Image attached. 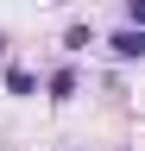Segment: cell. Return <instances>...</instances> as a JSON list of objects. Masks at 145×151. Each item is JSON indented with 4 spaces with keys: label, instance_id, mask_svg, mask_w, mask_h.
Instances as JSON below:
<instances>
[{
    "label": "cell",
    "instance_id": "1",
    "mask_svg": "<svg viewBox=\"0 0 145 151\" xmlns=\"http://www.w3.org/2000/svg\"><path fill=\"white\" fill-rule=\"evenodd\" d=\"M107 50H114L120 63H139V57H145V25H120L114 38H107Z\"/></svg>",
    "mask_w": 145,
    "mask_h": 151
},
{
    "label": "cell",
    "instance_id": "2",
    "mask_svg": "<svg viewBox=\"0 0 145 151\" xmlns=\"http://www.w3.org/2000/svg\"><path fill=\"white\" fill-rule=\"evenodd\" d=\"M32 88H38V76H32L25 63H13L6 69V94H32Z\"/></svg>",
    "mask_w": 145,
    "mask_h": 151
},
{
    "label": "cell",
    "instance_id": "3",
    "mask_svg": "<svg viewBox=\"0 0 145 151\" xmlns=\"http://www.w3.org/2000/svg\"><path fill=\"white\" fill-rule=\"evenodd\" d=\"M69 94H76V69H57L50 76V101H69Z\"/></svg>",
    "mask_w": 145,
    "mask_h": 151
},
{
    "label": "cell",
    "instance_id": "4",
    "mask_svg": "<svg viewBox=\"0 0 145 151\" xmlns=\"http://www.w3.org/2000/svg\"><path fill=\"white\" fill-rule=\"evenodd\" d=\"M88 44H95V32H88V25H69V32H63V50H88Z\"/></svg>",
    "mask_w": 145,
    "mask_h": 151
},
{
    "label": "cell",
    "instance_id": "5",
    "mask_svg": "<svg viewBox=\"0 0 145 151\" xmlns=\"http://www.w3.org/2000/svg\"><path fill=\"white\" fill-rule=\"evenodd\" d=\"M126 25H145V0H126Z\"/></svg>",
    "mask_w": 145,
    "mask_h": 151
},
{
    "label": "cell",
    "instance_id": "6",
    "mask_svg": "<svg viewBox=\"0 0 145 151\" xmlns=\"http://www.w3.org/2000/svg\"><path fill=\"white\" fill-rule=\"evenodd\" d=\"M0 57H6V32H0Z\"/></svg>",
    "mask_w": 145,
    "mask_h": 151
}]
</instances>
